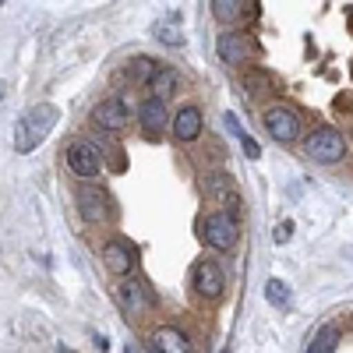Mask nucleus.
I'll use <instances>...</instances> for the list:
<instances>
[{
	"instance_id": "f257e3e1",
	"label": "nucleus",
	"mask_w": 353,
	"mask_h": 353,
	"mask_svg": "<svg viewBox=\"0 0 353 353\" xmlns=\"http://www.w3.org/2000/svg\"><path fill=\"white\" fill-rule=\"evenodd\" d=\"M53 124H57V106H50V103H43V106H36V110H28L21 121H18V131H14V149L25 156V152H32L36 145L53 131Z\"/></svg>"
},
{
	"instance_id": "f03ea898",
	"label": "nucleus",
	"mask_w": 353,
	"mask_h": 353,
	"mask_svg": "<svg viewBox=\"0 0 353 353\" xmlns=\"http://www.w3.org/2000/svg\"><path fill=\"white\" fill-rule=\"evenodd\" d=\"M241 237V223H237V212L233 209H219V212H209L201 219V241L216 248V251H230Z\"/></svg>"
},
{
	"instance_id": "7ed1b4c3",
	"label": "nucleus",
	"mask_w": 353,
	"mask_h": 353,
	"mask_svg": "<svg viewBox=\"0 0 353 353\" xmlns=\"http://www.w3.org/2000/svg\"><path fill=\"white\" fill-rule=\"evenodd\" d=\"M304 156L311 163H321V166H332V163H343L346 156V141L336 128H318L304 138Z\"/></svg>"
},
{
	"instance_id": "20e7f679",
	"label": "nucleus",
	"mask_w": 353,
	"mask_h": 353,
	"mask_svg": "<svg viewBox=\"0 0 353 353\" xmlns=\"http://www.w3.org/2000/svg\"><path fill=\"white\" fill-rule=\"evenodd\" d=\"M117 304L124 307V314L141 318L145 311H152V293L145 290V283H138V279H121L117 283Z\"/></svg>"
},
{
	"instance_id": "39448f33",
	"label": "nucleus",
	"mask_w": 353,
	"mask_h": 353,
	"mask_svg": "<svg viewBox=\"0 0 353 353\" xmlns=\"http://www.w3.org/2000/svg\"><path fill=\"white\" fill-rule=\"evenodd\" d=\"M265 131L276 141H297L301 138V117L290 106H272V110H265Z\"/></svg>"
},
{
	"instance_id": "423d86ee",
	"label": "nucleus",
	"mask_w": 353,
	"mask_h": 353,
	"mask_svg": "<svg viewBox=\"0 0 353 353\" xmlns=\"http://www.w3.org/2000/svg\"><path fill=\"white\" fill-rule=\"evenodd\" d=\"M68 166L74 170V176H81V181H92V176H99V152L92 141H71L68 145Z\"/></svg>"
},
{
	"instance_id": "0eeeda50",
	"label": "nucleus",
	"mask_w": 353,
	"mask_h": 353,
	"mask_svg": "<svg viewBox=\"0 0 353 353\" xmlns=\"http://www.w3.org/2000/svg\"><path fill=\"white\" fill-rule=\"evenodd\" d=\"M78 212H81L85 223H103L106 212H110L106 191L96 188V184H81V188H78Z\"/></svg>"
},
{
	"instance_id": "6e6552de",
	"label": "nucleus",
	"mask_w": 353,
	"mask_h": 353,
	"mask_svg": "<svg viewBox=\"0 0 353 353\" xmlns=\"http://www.w3.org/2000/svg\"><path fill=\"white\" fill-rule=\"evenodd\" d=\"M194 290L201 293L205 301H219L226 290V276L219 269V261H198L194 269Z\"/></svg>"
},
{
	"instance_id": "1a4fd4ad",
	"label": "nucleus",
	"mask_w": 353,
	"mask_h": 353,
	"mask_svg": "<svg viewBox=\"0 0 353 353\" xmlns=\"http://www.w3.org/2000/svg\"><path fill=\"white\" fill-rule=\"evenodd\" d=\"M92 121H96V128L99 131H110V134H121L124 128H128V106L121 103V99H106V103H99L96 110H92Z\"/></svg>"
},
{
	"instance_id": "9d476101",
	"label": "nucleus",
	"mask_w": 353,
	"mask_h": 353,
	"mask_svg": "<svg viewBox=\"0 0 353 353\" xmlns=\"http://www.w3.org/2000/svg\"><path fill=\"white\" fill-rule=\"evenodd\" d=\"M219 57H223V64H230V68L248 64V57H251L248 36H244V32H226V36H219Z\"/></svg>"
},
{
	"instance_id": "9b49d317",
	"label": "nucleus",
	"mask_w": 353,
	"mask_h": 353,
	"mask_svg": "<svg viewBox=\"0 0 353 353\" xmlns=\"http://www.w3.org/2000/svg\"><path fill=\"white\" fill-rule=\"evenodd\" d=\"M103 265H106V272H113V276H128L131 265H134V251L124 241H110L103 248Z\"/></svg>"
},
{
	"instance_id": "f8f14e48",
	"label": "nucleus",
	"mask_w": 353,
	"mask_h": 353,
	"mask_svg": "<svg viewBox=\"0 0 353 353\" xmlns=\"http://www.w3.org/2000/svg\"><path fill=\"white\" fill-rule=\"evenodd\" d=\"M138 121H141V128L149 131V134H159V131L166 128V121H170V113H166V99H163V96L145 99V103H141V110H138Z\"/></svg>"
},
{
	"instance_id": "ddd939ff",
	"label": "nucleus",
	"mask_w": 353,
	"mask_h": 353,
	"mask_svg": "<svg viewBox=\"0 0 353 353\" xmlns=\"http://www.w3.org/2000/svg\"><path fill=\"white\" fill-rule=\"evenodd\" d=\"M173 134H176V141H194L201 134V110L198 106H184L181 113L173 117Z\"/></svg>"
},
{
	"instance_id": "4468645a",
	"label": "nucleus",
	"mask_w": 353,
	"mask_h": 353,
	"mask_svg": "<svg viewBox=\"0 0 353 353\" xmlns=\"http://www.w3.org/2000/svg\"><path fill=\"white\" fill-rule=\"evenodd\" d=\"M152 350H163V353H188L191 350V339L176 329H159L152 336Z\"/></svg>"
},
{
	"instance_id": "2eb2a0df",
	"label": "nucleus",
	"mask_w": 353,
	"mask_h": 353,
	"mask_svg": "<svg viewBox=\"0 0 353 353\" xmlns=\"http://www.w3.org/2000/svg\"><path fill=\"white\" fill-rule=\"evenodd\" d=\"M244 11H248V0H212V14H216V21H223V25L241 21Z\"/></svg>"
},
{
	"instance_id": "dca6fc26",
	"label": "nucleus",
	"mask_w": 353,
	"mask_h": 353,
	"mask_svg": "<svg viewBox=\"0 0 353 353\" xmlns=\"http://www.w3.org/2000/svg\"><path fill=\"white\" fill-rule=\"evenodd\" d=\"M176 81H181V78H176V71L173 68H156V74L149 78V92L152 96H173L176 92Z\"/></svg>"
},
{
	"instance_id": "f3484780",
	"label": "nucleus",
	"mask_w": 353,
	"mask_h": 353,
	"mask_svg": "<svg viewBox=\"0 0 353 353\" xmlns=\"http://www.w3.org/2000/svg\"><path fill=\"white\" fill-rule=\"evenodd\" d=\"M156 39H163L166 46H181L184 32H181V14H166V21L156 25Z\"/></svg>"
},
{
	"instance_id": "a211bd4d",
	"label": "nucleus",
	"mask_w": 353,
	"mask_h": 353,
	"mask_svg": "<svg viewBox=\"0 0 353 353\" xmlns=\"http://www.w3.org/2000/svg\"><path fill=\"white\" fill-rule=\"evenodd\" d=\"M152 74H156V64L149 61V57H134V61L128 64V81H134V85H149Z\"/></svg>"
},
{
	"instance_id": "6ab92c4d",
	"label": "nucleus",
	"mask_w": 353,
	"mask_h": 353,
	"mask_svg": "<svg viewBox=\"0 0 353 353\" xmlns=\"http://www.w3.org/2000/svg\"><path fill=\"white\" fill-rule=\"evenodd\" d=\"M336 343H339V332L332 329V325H325L314 339H311V346H307V353H329V350H336Z\"/></svg>"
},
{
	"instance_id": "aec40b11",
	"label": "nucleus",
	"mask_w": 353,
	"mask_h": 353,
	"mask_svg": "<svg viewBox=\"0 0 353 353\" xmlns=\"http://www.w3.org/2000/svg\"><path fill=\"white\" fill-rule=\"evenodd\" d=\"M265 301L276 304V307H286L290 304V286L283 279H269V286H265Z\"/></svg>"
},
{
	"instance_id": "412c9836",
	"label": "nucleus",
	"mask_w": 353,
	"mask_h": 353,
	"mask_svg": "<svg viewBox=\"0 0 353 353\" xmlns=\"http://www.w3.org/2000/svg\"><path fill=\"white\" fill-rule=\"evenodd\" d=\"M244 88H248L251 96H265V92H272V78L265 74V71H251L244 78Z\"/></svg>"
},
{
	"instance_id": "4be33fe9",
	"label": "nucleus",
	"mask_w": 353,
	"mask_h": 353,
	"mask_svg": "<svg viewBox=\"0 0 353 353\" xmlns=\"http://www.w3.org/2000/svg\"><path fill=\"white\" fill-rule=\"evenodd\" d=\"M290 237H293V223H290V219H283V223H279V230H276V244H286Z\"/></svg>"
},
{
	"instance_id": "5701e85b",
	"label": "nucleus",
	"mask_w": 353,
	"mask_h": 353,
	"mask_svg": "<svg viewBox=\"0 0 353 353\" xmlns=\"http://www.w3.org/2000/svg\"><path fill=\"white\" fill-rule=\"evenodd\" d=\"M241 145H244V152H248V159H258V156H261V149H258V141H254V138L241 134Z\"/></svg>"
}]
</instances>
